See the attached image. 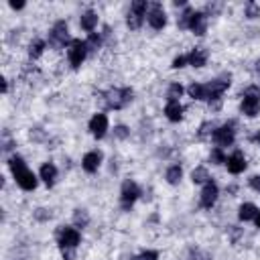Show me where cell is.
I'll use <instances>...</instances> for the list:
<instances>
[{"label":"cell","instance_id":"6da1fadb","mask_svg":"<svg viewBox=\"0 0 260 260\" xmlns=\"http://www.w3.org/2000/svg\"><path fill=\"white\" fill-rule=\"evenodd\" d=\"M8 165H10V171H13L16 183L23 187V189H27V191L35 189V187H37V177L27 169V165H25L23 159H20V157H13Z\"/></svg>","mask_w":260,"mask_h":260},{"label":"cell","instance_id":"7a4b0ae2","mask_svg":"<svg viewBox=\"0 0 260 260\" xmlns=\"http://www.w3.org/2000/svg\"><path fill=\"white\" fill-rule=\"evenodd\" d=\"M132 100V90L130 88H120V90H110L106 93V102L108 106L114 108V110H120L124 108L126 104H130Z\"/></svg>","mask_w":260,"mask_h":260},{"label":"cell","instance_id":"3957f363","mask_svg":"<svg viewBox=\"0 0 260 260\" xmlns=\"http://www.w3.org/2000/svg\"><path fill=\"white\" fill-rule=\"evenodd\" d=\"M258 108H260V90L258 88H248L244 92V100H242V112L246 116H256L258 114Z\"/></svg>","mask_w":260,"mask_h":260},{"label":"cell","instance_id":"277c9868","mask_svg":"<svg viewBox=\"0 0 260 260\" xmlns=\"http://www.w3.org/2000/svg\"><path fill=\"white\" fill-rule=\"evenodd\" d=\"M88 55V47H86V41H79V39H74V43L69 45V63L74 69H77L84 59Z\"/></svg>","mask_w":260,"mask_h":260},{"label":"cell","instance_id":"5b68a950","mask_svg":"<svg viewBox=\"0 0 260 260\" xmlns=\"http://www.w3.org/2000/svg\"><path fill=\"white\" fill-rule=\"evenodd\" d=\"M147 0H137V2H132L130 6V13H128V27L130 29H138L142 25V18L147 16Z\"/></svg>","mask_w":260,"mask_h":260},{"label":"cell","instance_id":"8992f818","mask_svg":"<svg viewBox=\"0 0 260 260\" xmlns=\"http://www.w3.org/2000/svg\"><path fill=\"white\" fill-rule=\"evenodd\" d=\"M57 238L61 250H76V246L79 244V232L76 228H61Z\"/></svg>","mask_w":260,"mask_h":260},{"label":"cell","instance_id":"52a82bcc","mask_svg":"<svg viewBox=\"0 0 260 260\" xmlns=\"http://www.w3.org/2000/svg\"><path fill=\"white\" fill-rule=\"evenodd\" d=\"M230 88V77H222V79H215V81H210L205 84L203 90H205V100H217L222 93Z\"/></svg>","mask_w":260,"mask_h":260},{"label":"cell","instance_id":"ba28073f","mask_svg":"<svg viewBox=\"0 0 260 260\" xmlns=\"http://www.w3.org/2000/svg\"><path fill=\"white\" fill-rule=\"evenodd\" d=\"M138 195H140V189H138L137 183H134V181H124V185H122V195H120L124 210H128V207H130L134 201H137Z\"/></svg>","mask_w":260,"mask_h":260},{"label":"cell","instance_id":"9c48e42d","mask_svg":"<svg viewBox=\"0 0 260 260\" xmlns=\"http://www.w3.org/2000/svg\"><path fill=\"white\" fill-rule=\"evenodd\" d=\"M51 43L53 45H59V47H63V45H71L74 41L69 39V31H67V25L63 23V20H59V23L53 27V31H51Z\"/></svg>","mask_w":260,"mask_h":260},{"label":"cell","instance_id":"30bf717a","mask_svg":"<svg viewBox=\"0 0 260 260\" xmlns=\"http://www.w3.org/2000/svg\"><path fill=\"white\" fill-rule=\"evenodd\" d=\"M147 18H149V25L153 29H157V31H161L165 25H167V15H165V10H163L161 4H153Z\"/></svg>","mask_w":260,"mask_h":260},{"label":"cell","instance_id":"8fae6325","mask_svg":"<svg viewBox=\"0 0 260 260\" xmlns=\"http://www.w3.org/2000/svg\"><path fill=\"white\" fill-rule=\"evenodd\" d=\"M214 140L217 147H230V144L234 142V128L230 126V124H224V126H220L215 132H214Z\"/></svg>","mask_w":260,"mask_h":260},{"label":"cell","instance_id":"7c38bea8","mask_svg":"<svg viewBox=\"0 0 260 260\" xmlns=\"http://www.w3.org/2000/svg\"><path fill=\"white\" fill-rule=\"evenodd\" d=\"M90 130L96 138H102L108 130V118L104 116V114H96V116L90 120Z\"/></svg>","mask_w":260,"mask_h":260},{"label":"cell","instance_id":"4fadbf2b","mask_svg":"<svg viewBox=\"0 0 260 260\" xmlns=\"http://www.w3.org/2000/svg\"><path fill=\"white\" fill-rule=\"evenodd\" d=\"M226 165H228V171L238 175V173H242L246 169V159H244V154L240 151H236L232 157H228L226 159Z\"/></svg>","mask_w":260,"mask_h":260},{"label":"cell","instance_id":"5bb4252c","mask_svg":"<svg viewBox=\"0 0 260 260\" xmlns=\"http://www.w3.org/2000/svg\"><path fill=\"white\" fill-rule=\"evenodd\" d=\"M217 199V185L214 181H207L203 191H201V205L203 207H212Z\"/></svg>","mask_w":260,"mask_h":260},{"label":"cell","instance_id":"9a60e30c","mask_svg":"<svg viewBox=\"0 0 260 260\" xmlns=\"http://www.w3.org/2000/svg\"><path fill=\"white\" fill-rule=\"evenodd\" d=\"M189 29L193 31L195 35H203L205 29H207V16H205L203 13H193L191 23H189Z\"/></svg>","mask_w":260,"mask_h":260},{"label":"cell","instance_id":"2e32d148","mask_svg":"<svg viewBox=\"0 0 260 260\" xmlns=\"http://www.w3.org/2000/svg\"><path fill=\"white\" fill-rule=\"evenodd\" d=\"M100 163H102V153L92 151V153H88L86 157H84V169L88 173H93V171H98Z\"/></svg>","mask_w":260,"mask_h":260},{"label":"cell","instance_id":"e0dca14e","mask_svg":"<svg viewBox=\"0 0 260 260\" xmlns=\"http://www.w3.org/2000/svg\"><path fill=\"white\" fill-rule=\"evenodd\" d=\"M207 61V53L203 49H193L189 55H187V63L193 65V67H203Z\"/></svg>","mask_w":260,"mask_h":260},{"label":"cell","instance_id":"ac0fdd59","mask_svg":"<svg viewBox=\"0 0 260 260\" xmlns=\"http://www.w3.org/2000/svg\"><path fill=\"white\" fill-rule=\"evenodd\" d=\"M165 114H167V118L171 122H179L183 118V106L179 102H169L167 108H165Z\"/></svg>","mask_w":260,"mask_h":260},{"label":"cell","instance_id":"d6986e66","mask_svg":"<svg viewBox=\"0 0 260 260\" xmlns=\"http://www.w3.org/2000/svg\"><path fill=\"white\" fill-rule=\"evenodd\" d=\"M55 177H57V169H55V165L47 163V165H43V167H41V179H43L49 187L55 183Z\"/></svg>","mask_w":260,"mask_h":260},{"label":"cell","instance_id":"ffe728a7","mask_svg":"<svg viewBox=\"0 0 260 260\" xmlns=\"http://www.w3.org/2000/svg\"><path fill=\"white\" fill-rule=\"evenodd\" d=\"M238 215H240L242 222H248V220H254V217L258 215V210H256L252 203H244V205L240 207V214H238Z\"/></svg>","mask_w":260,"mask_h":260},{"label":"cell","instance_id":"44dd1931","mask_svg":"<svg viewBox=\"0 0 260 260\" xmlns=\"http://www.w3.org/2000/svg\"><path fill=\"white\" fill-rule=\"evenodd\" d=\"M96 23H98V16H96L93 10H88V13L81 16V29H84V31H93Z\"/></svg>","mask_w":260,"mask_h":260},{"label":"cell","instance_id":"7402d4cb","mask_svg":"<svg viewBox=\"0 0 260 260\" xmlns=\"http://www.w3.org/2000/svg\"><path fill=\"white\" fill-rule=\"evenodd\" d=\"M181 177H183V171H181V167L179 165H175V167H171L169 171H167V181L171 183V185H177L181 181Z\"/></svg>","mask_w":260,"mask_h":260},{"label":"cell","instance_id":"603a6c76","mask_svg":"<svg viewBox=\"0 0 260 260\" xmlns=\"http://www.w3.org/2000/svg\"><path fill=\"white\" fill-rule=\"evenodd\" d=\"M43 49H45V41L37 39V41H33V43H31V47H29V55L33 57V59H37L41 53H43Z\"/></svg>","mask_w":260,"mask_h":260},{"label":"cell","instance_id":"cb8c5ba5","mask_svg":"<svg viewBox=\"0 0 260 260\" xmlns=\"http://www.w3.org/2000/svg\"><path fill=\"white\" fill-rule=\"evenodd\" d=\"M189 96L195 100H205V90L201 84H191L189 86Z\"/></svg>","mask_w":260,"mask_h":260},{"label":"cell","instance_id":"d4e9b609","mask_svg":"<svg viewBox=\"0 0 260 260\" xmlns=\"http://www.w3.org/2000/svg\"><path fill=\"white\" fill-rule=\"evenodd\" d=\"M191 179H193V183H205L210 177H207V171L203 169V167H197L193 173H191Z\"/></svg>","mask_w":260,"mask_h":260},{"label":"cell","instance_id":"484cf974","mask_svg":"<svg viewBox=\"0 0 260 260\" xmlns=\"http://www.w3.org/2000/svg\"><path fill=\"white\" fill-rule=\"evenodd\" d=\"M181 93H183V88L179 86V84H171V88H169V102H179V98H181Z\"/></svg>","mask_w":260,"mask_h":260},{"label":"cell","instance_id":"4316f807","mask_svg":"<svg viewBox=\"0 0 260 260\" xmlns=\"http://www.w3.org/2000/svg\"><path fill=\"white\" fill-rule=\"evenodd\" d=\"M193 13H195V10H191V8H185V13L179 16V27H181V29H189V23H191V16H193Z\"/></svg>","mask_w":260,"mask_h":260},{"label":"cell","instance_id":"83f0119b","mask_svg":"<svg viewBox=\"0 0 260 260\" xmlns=\"http://www.w3.org/2000/svg\"><path fill=\"white\" fill-rule=\"evenodd\" d=\"M100 43H102V39H100V35H96V33H92V35L88 37V41H86V47H88V51H96V49L100 47Z\"/></svg>","mask_w":260,"mask_h":260},{"label":"cell","instance_id":"f1b7e54d","mask_svg":"<svg viewBox=\"0 0 260 260\" xmlns=\"http://www.w3.org/2000/svg\"><path fill=\"white\" fill-rule=\"evenodd\" d=\"M212 163H215V165H222V163H226V157H224V153H222V149L217 147V149H214L212 151Z\"/></svg>","mask_w":260,"mask_h":260},{"label":"cell","instance_id":"f546056e","mask_svg":"<svg viewBox=\"0 0 260 260\" xmlns=\"http://www.w3.org/2000/svg\"><path fill=\"white\" fill-rule=\"evenodd\" d=\"M246 15L250 16V18L260 16V8H258V4H254V2H248V4H246Z\"/></svg>","mask_w":260,"mask_h":260},{"label":"cell","instance_id":"4dcf8cb0","mask_svg":"<svg viewBox=\"0 0 260 260\" xmlns=\"http://www.w3.org/2000/svg\"><path fill=\"white\" fill-rule=\"evenodd\" d=\"M157 258H159V254H157V252L149 250V252H142V254H138L137 258H132V260H157Z\"/></svg>","mask_w":260,"mask_h":260},{"label":"cell","instance_id":"1f68e13d","mask_svg":"<svg viewBox=\"0 0 260 260\" xmlns=\"http://www.w3.org/2000/svg\"><path fill=\"white\" fill-rule=\"evenodd\" d=\"M76 224H77V226H86V224H88V215L81 212V210L76 212Z\"/></svg>","mask_w":260,"mask_h":260},{"label":"cell","instance_id":"d6a6232c","mask_svg":"<svg viewBox=\"0 0 260 260\" xmlns=\"http://www.w3.org/2000/svg\"><path fill=\"white\" fill-rule=\"evenodd\" d=\"M185 63H187V55H181V57H177V59L173 61V67L179 69V67H185Z\"/></svg>","mask_w":260,"mask_h":260},{"label":"cell","instance_id":"836d02e7","mask_svg":"<svg viewBox=\"0 0 260 260\" xmlns=\"http://www.w3.org/2000/svg\"><path fill=\"white\" fill-rule=\"evenodd\" d=\"M114 134H116L118 138H126L128 137V130L124 128V126H116V128H114Z\"/></svg>","mask_w":260,"mask_h":260},{"label":"cell","instance_id":"e575fe53","mask_svg":"<svg viewBox=\"0 0 260 260\" xmlns=\"http://www.w3.org/2000/svg\"><path fill=\"white\" fill-rule=\"evenodd\" d=\"M250 185L254 187V189H256V191H260V175L252 177V179H250Z\"/></svg>","mask_w":260,"mask_h":260},{"label":"cell","instance_id":"d590c367","mask_svg":"<svg viewBox=\"0 0 260 260\" xmlns=\"http://www.w3.org/2000/svg\"><path fill=\"white\" fill-rule=\"evenodd\" d=\"M10 6H13V8H23L25 2H10Z\"/></svg>","mask_w":260,"mask_h":260},{"label":"cell","instance_id":"8d00e7d4","mask_svg":"<svg viewBox=\"0 0 260 260\" xmlns=\"http://www.w3.org/2000/svg\"><path fill=\"white\" fill-rule=\"evenodd\" d=\"M8 90V84H6V79H2V92H6Z\"/></svg>","mask_w":260,"mask_h":260},{"label":"cell","instance_id":"74e56055","mask_svg":"<svg viewBox=\"0 0 260 260\" xmlns=\"http://www.w3.org/2000/svg\"><path fill=\"white\" fill-rule=\"evenodd\" d=\"M254 220H256V226H258V228H260V212H258V215H256V217H254Z\"/></svg>","mask_w":260,"mask_h":260},{"label":"cell","instance_id":"f35d334b","mask_svg":"<svg viewBox=\"0 0 260 260\" xmlns=\"http://www.w3.org/2000/svg\"><path fill=\"white\" fill-rule=\"evenodd\" d=\"M256 71H258V74H260V61H258V63H256Z\"/></svg>","mask_w":260,"mask_h":260},{"label":"cell","instance_id":"ab89813d","mask_svg":"<svg viewBox=\"0 0 260 260\" xmlns=\"http://www.w3.org/2000/svg\"><path fill=\"white\" fill-rule=\"evenodd\" d=\"M256 142H260V132H258V134H256Z\"/></svg>","mask_w":260,"mask_h":260}]
</instances>
